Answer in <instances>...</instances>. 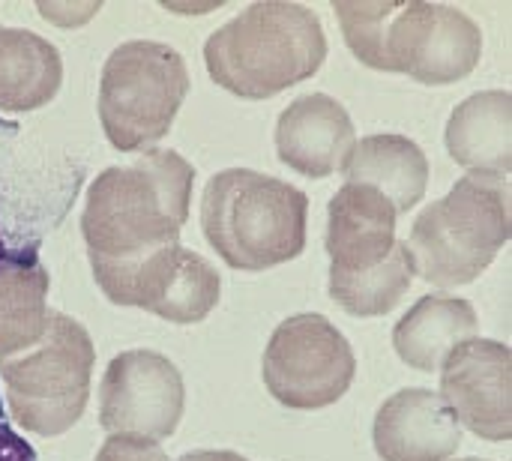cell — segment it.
<instances>
[{
    "instance_id": "1",
    "label": "cell",
    "mask_w": 512,
    "mask_h": 461,
    "mask_svg": "<svg viewBox=\"0 0 512 461\" xmlns=\"http://www.w3.org/2000/svg\"><path fill=\"white\" fill-rule=\"evenodd\" d=\"M192 180L195 168L174 150H147L126 168H105L90 183L81 213L93 276L177 246L189 219Z\"/></svg>"
},
{
    "instance_id": "2",
    "label": "cell",
    "mask_w": 512,
    "mask_h": 461,
    "mask_svg": "<svg viewBox=\"0 0 512 461\" xmlns=\"http://www.w3.org/2000/svg\"><path fill=\"white\" fill-rule=\"evenodd\" d=\"M354 57L381 72L420 84H456L483 54V30L471 15L444 3H333Z\"/></svg>"
},
{
    "instance_id": "3",
    "label": "cell",
    "mask_w": 512,
    "mask_h": 461,
    "mask_svg": "<svg viewBox=\"0 0 512 461\" xmlns=\"http://www.w3.org/2000/svg\"><path fill=\"white\" fill-rule=\"evenodd\" d=\"M324 57L321 18L300 3H252L210 33L204 45L210 78L255 102L312 78Z\"/></svg>"
},
{
    "instance_id": "4",
    "label": "cell",
    "mask_w": 512,
    "mask_h": 461,
    "mask_svg": "<svg viewBox=\"0 0 512 461\" xmlns=\"http://www.w3.org/2000/svg\"><path fill=\"white\" fill-rule=\"evenodd\" d=\"M306 216L309 198L303 189L249 168L219 171L201 195L207 243L228 267L243 273L294 261L306 249Z\"/></svg>"
},
{
    "instance_id": "5",
    "label": "cell",
    "mask_w": 512,
    "mask_h": 461,
    "mask_svg": "<svg viewBox=\"0 0 512 461\" xmlns=\"http://www.w3.org/2000/svg\"><path fill=\"white\" fill-rule=\"evenodd\" d=\"M510 234V180L465 174L417 216L408 237L414 273L435 288L468 285L498 258Z\"/></svg>"
},
{
    "instance_id": "6",
    "label": "cell",
    "mask_w": 512,
    "mask_h": 461,
    "mask_svg": "<svg viewBox=\"0 0 512 461\" xmlns=\"http://www.w3.org/2000/svg\"><path fill=\"white\" fill-rule=\"evenodd\" d=\"M93 363L87 330L63 312H48L45 336L0 363L15 423L42 438L69 432L87 408Z\"/></svg>"
},
{
    "instance_id": "7",
    "label": "cell",
    "mask_w": 512,
    "mask_h": 461,
    "mask_svg": "<svg viewBox=\"0 0 512 461\" xmlns=\"http://www.w3.org/2000/svg\"><path fill=\"white\" fill-rule=\"evenodd\" d=\"M189 93L183 54L171 45L132 39L117 45L99 81V120L111 147L138 153L162 141Z\"/></svg>"
},
{
    "instance_id": "8",
    "label": "cell",
    "mask_w": 512,
    "mask_h": 461,
    "mask_svg": "<svg viewBox=\"0 0 512 461\" xmlns=\"http://www.w3.org/2000/svg\"><path fill=\"white\" fill-rule=\"evenodd\" d=\"M357 360L351 342L324 315L285 318L264 351V384L291 411L336 405L354 381Z\"/></svg>"
},
{
    "instance_id": "9",
    "label": "cell",
    "mask_w": 512,
    "mask_h": 461,
    "mask_svg": "<svg viewBox=\"0 0 512 461\" xmlns=\"http://www.w3.org/2000/svg\"><path fill=\"white\" fill-rule=\"evenodd\" d=\"M93 279L111 303L153 312L171 324L204 321L222 297V279L213 264L180 243L147 255L132 267L99 273Z\"/></svg>"
},
{
    "instance_id": "10",
    "label": "cell",
    "mask_w": 512,
    "mask_h": 461,
    "mask_svg": "<svg viewBox=\"0 0 512 461\" xmlns=\"http://www.w3.org/2000/svg\"><path fill=\"white\" fill-rule=\"evenodd\" d=\"M99 426L111 435H141L165 441L183 417L180 369L156 351L117 354L99 387Z\"/></svg>"
},
{
    "instance_id": "11",
    "label": "cell",
    "mask_w": 512,
    "mask_h": 461,
    "mask_svg": "<svg viewBox=\"0 0 512 461\" xmlns=\"http://www.w3.org/2000/svg\"><path fill=\"white\" fill-rule=\"evenodd\" d=\"M512 354L495 339L462 342L441 366V399L483 441L512 438Z\"/></svg>"
},
{
    "instance_id": "12",
    "label": "cell",
    "mask_w": 512,
    "mask_h": 461,
    "mask_svg": "<svg viewBox=\"0 0 512 461\" xmlns=\"http://www.w3.org/2000/svg\"><path fill=\"white\" fill-rule=\"evenodd\" d=\"M354 147L357 135L348 111L327 93H306L279 114L276 153L303 177L321 180L345 171Z\"/></svg>"
},
{
    "instance_id": "13",
    "label": "cell",
    "mask_w": 512,
    "mask_h": 461,
    "mask_svg": "<svg viewBox=\"0 0 512 461\" xmlns=\"http://www.w3.org/2000/svg\"><path fill=\"white\" fill-rule=\"evenodd\" d=\"M396 207L372 186L345 183L330 201V276H357L381 267L396 249Z\"/></svg>"
},
{
    "instance_id": "14",
    "label": "cell",
    "mask_w": 512,
    "mask_h": 461,
    "mask_svg": "<svg viewBox=\"0 0 512 461\" xmlns=\"http://www.w3.org/2000/svg\"><path fill=\"white\" fill-rule=\"evenodd\" d=\"M375 450L384 461H450L462 444V429L435 390H399L375 417Z\"/></svg>"
},
{
    "instance_id": "15",
    "label": "cell",
    "mask_w": 512,
    "mask_h": 461,
    "mask_svg": "<svg viewBox=\"0 0 512 461\" xmlns=\"http://www.w3.org/2000/svg\"><path fill=\"white\" fill-rule=\"evenodd\" d=\"M510 90H486L459 102L450 114L444 141L450 159L471 174H492L510 180Z\"/></svg>"
},
{
    "instance_id": "16",
    "label": "cell",
    "mask_w": 512,
    "mask_h": 461,
    "mask_svg": "<svg viewBox=\"0 0 512 461\" xmlns=\"http://www.w3.org/2000/svg\"><path fill=\"white\" fill-rule=\"evenodd\" d=\"M477 336V312L462 297L429 294L393 330L396 354L417 372H435L468 339Z\"/></svg>"
},
{
    "instance_id": "17",
    "label": "cell",
    "mask_w": 512,
    "mask_h": 461,
    "mask_svg": "<svg viewBox=\"0 0 512 461\" xmlns=\"http://www.w3.org/2000/svg\"><path fill=\"white\" fill-rule=\"evenodd\" d=\"M345 177L348 183L378 189L396 213H408L426 195L429 159L420 144L405 135H369L354 147Z\"/></svg>"
},
{
    "instance_id": "18",
    "label": "cell",
    "mask_w": 512,
    "mask_h": 461,
    "mask_svg": "<svg viewBox=\"0 0 512 461\" xmlns=\"http://www.w3.org/2000/svg\"><path fill=\"white\" fill-rule=\"evenodd\" d=\"M63 81L60 51L21 27H0V111L21 114L48 105Z\"/></svg>"
},
{
    "instance_id": "19",
    "label": "cell",
    "mask_w": 512,
    "mask_h": 461,
    "mask_svg": "<svg viewBox=\"0 0 512 461\" xmlns=\"http://www.w3.org/2000/svg\"><path fill=\"white\" fill-rule=\"evenodd\" d=\"M48 270L33 249L9 252L0 264V363L33 348L48 327Z\"/></svg>"
},
{
    "instance_id": "20",
    "label": "cell",
    "mask_w": 512,
    "mask_h": 461,
    "mask_svg": "<svg viewBox=\"0 0 512 461\" xmlns=\"http://www.w3.org/2000/svg\"><path fill=\"white\" fill-rule=\"evenodd\" d=\"M414 276L408 243H396L393 255L381 267L357 276H330V297L354 318H378L399 306Z\"/></svg>"
},
{
    "instance_id": "21",
    "label": "cell",
    "mask_w": 512,
    "mask_h": 461,
    "mask_svg": "<svg viewBox=\"0 0 512 461\" xmlns=\"http://www.w3.org/2000/svg\"><path fill=\"white\" fill-rule=\"evenodd\" d=\"M96 461H171L159 441L141 438V435H111Z\"/></svg>"
},
{
    "instance_id": "22",
    "label": "cell",
    "mask_w": 512,
    "mask_h": 461,
    "mask_svg": "<svg viewBox=\"0 0 512 461\" xmlns=\"http://www.w3.org/2000/svg\"><path fill=\"white\" fill-rule=\"evenodd\" d=\"M0 461H36V450L18 438V432L9 426L3 414V399H0Z\"/></svg>"
},
{
    "instance_id": "23",
    "label": "cell",
    "mask_w": 512,
    "mask_h": 461,
    "mask_svg": "<svg viewBox=\"0 0 512 461\" xmlns=\"http://www.w3.org/2000/svg\"><path fill=\"white\" fill-rule=\"evenodd\" d=\"M177 461H249L243 459L240 453H231V450H198V453H186Z\"/></svg>"
},
{
    "instance_id": "24",
    "label": "cell",
    "mask_w": 512,
    "mask_h": 461,
    "mask_svg": "<svg viewBox=\"0 0 512 461\" xmlns=\"http://www.w3.org/2000/svg\"><path fill=\"white\" fill-rule=\"evenodd\" d=\"M9 258V249H6V243H3V234H0V264Z\"/></svg>"
},
{
    "instance_id": "25",
    "label": "cell",
    "mask_w": 512,
    "mask_h": 461,
    "mask_svg": "<svg viewBox=\"0 0 512 461\" xmlns=\"http://www.w3.org/2000/svg\"><path fill=\"white\" fill-rule=\"evenodd\" d=\"M462 461H486V459H462Z\"/></svg>"
}]
</instances>
